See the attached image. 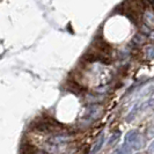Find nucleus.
Returning <instances> with one entry per match:
<instances>
[{
    "mask_svg": "<svg viewBox=\"0 0 154 154\" xmlns=\"http://www.w3.org/2000/svg\"><path fill=\"white\" fill-rule=\"evenodd\" d=\"M69 140V136L66 134H56L46 140L45 145L46 152H59L60 147L65 146V144Z\"/></svg>",
    "mask_w": 154,
    "mask_h": 154,
    "instance_id": "1",
    "label": "nucleus"
},
{
    "mask_svg": "<svg viewBox=\"0 0 154 154\" xmlns=\"http://www.w3.org/2000/svg\"><path fill=\"white\" fill-rule=\"evenodd\" d=\"M102 143H103V136L101 134V136H100V139L97 140V143L95 144V147L93 148V152H97V151H99V149L101 148V146H102Z\"/></svg>",
    "mask_w": 154,
    "mask_h": 154,
    "instance_id": "3",
    "label": "nucleus"
},
{
    "mask_svg": "<svg viewBox=\"0 0 154 154\" xmlns=\"http://www.w3.org/2000/svg\"><path fill=\"white\" fill-rule=\"evenodd\" d=\"M37 131L41 132H50V131H54V130H57L60 128V124H58L54 118H42L37 121L35 123V126H34Z\"/></svg>",
    "mask_w": 154,
    "mask_h": 154,
    "instance_id": "2",
    "label": "nucleus"
}]
</instances>
